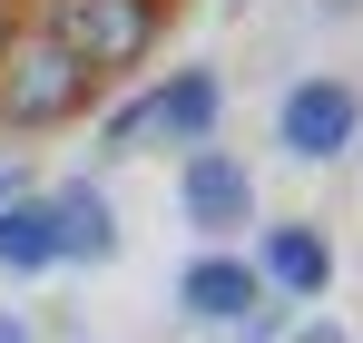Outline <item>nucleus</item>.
Here are the masks:
<instances>
[{"label": "nucleus", "instance_id": "nucleus-14", "mask_svg": "<svg viewBox=\"0 0 363 343\" xmlns=\"http://www.w3.org/2000/svg\"><path fill=\"white\" fill-rule=\"evenodd\" d=\"M10 40H20V20H10V0H0V50H10Z\"/></svg>", "mask_w": 363, "mask_h": 343}, {"label": "nucleus", "instance_id": "nucleus-5", "mask_svg": "<svg viewBox=\"0 0 363 343\" xmlns=\"http://www.w3.org/2000/svg\"><path fill=\"white\" fill-rule=\"evenodd\" d=\"M177 314H196V324H236V334H255V343L285 324V304L255 285L245 245H206V255H186V275H177Z\"/></svg>", "mask_w": 363, "mask_h": 343}, {"label": "nucleus", "instance_id": "nucleus-7", "mask_svg": "<svg viewBox=\"0 0 363 343\" xmlns=\"http://www.w3.org/2000/svg\"><path fill=\"white\" fill-rule=\"evenodd\" d=\"M138 118H147V137H167V147H216V118H226L216 59H186L157 89H138Z\"/></svg>", "mask_w": 363, "mask_h": 343}, {"label": "nucleus", "instance_id": "nucleus-12", "mask_svg": "<svg viewBox=\"0 0 363 343\" xmlns=\"http://www.w3.org/2000/svg\"><path fill=\"white\" fill-rule=\"evenodd\" d=\"M0 343H40V324H30L20 304H0Z\"/></svg>", "mask_w": 363, "mask_h": 343}, {"label": "nucleus", "instance_id": "nucleus-1", "mask_svg": "<svg viewBox=\"0 0 363 343\" xmlns=\"http://www.w3.org/2000/svg\"><path fill=\"white\" fill-rule=\"evenodd\" d=\"M99 108V79L60 50V40H10L0 50V128H69Z\"/></svg>", "mask_w": 363, "mask_h": 343}, {"label": "nucleus", "instance_id": "nucleus-2", "mask_svg": "<svg viewBox=\"0 0 363 343\" xmlns=\"http://www.w3.org/2000/svg\"><path fill=\"white\" fill-rule=\"evenodd\" d=\"M40 40H60V50L108 89L118 69H138V59L157 50V0H50Z\"/></svg>", "mask_w": 363, "mask_h": 343}, {"label": "nucleus", "instance_id": "nucleus-11", "mask_svg": "<svg viewBox=\"0 0 363 343\" xmlns=\"http://www.w3.org/2000/svg\"><path fill=\"white\" fill-rule=\"evenodd\" d=\"M20 196H40V186H30V167H20V157H0V206H20Z\"/></svg>", "mask_w": 363, "mask_h": 343}, {"label": "nucleus", "instance_id": "nucleus-3", "mask_svg": "<svg viewBox=\"0 0 363 343\" xmlns=\"http://www.w3.org/2000/svg\"><path fill=\"white\" fill-rule=\"evenodd\" d=\"M354 137H363V89L334 79V69H314V79H295V89L275 99V147H285L295 167H334Z\"/></svg>", "mask_w": 363, "mask_h": 343}, {"label": "nucleus", "instance_id": "nucleus-6", "mask_svg": "<svg viewBox=\"0 0 363 343\" xmlns=\"http://www.w3.org/2000/svg\"><path fill=\"white\" fill-rule=\"evenodd\" d=\"M255 285L275 294V304H324L334 294V235L314 226V216H275V226H255Z\"/></svg>", "mask_w": 363, "mask_h": 343}, {"label": "nucleus", "instance_id": "nucleus-4", "mask_svg": "<svg viewBox=\"0 0 363 343\" xmlns=\"http://www.w3.org/2000/svg\"><path fill=\"white\" fill-rule=\"evenodd\" d=\"M177 216L206 245H236L245 226H265V186H255V167H245L236 147H186L177 167Z\"/></svg>", "mask_w": 363, "mask_h": 343}, {"label": "nucleus", "instance_id": "nucleus-13", "mask_svg": "<svg viewBox=\"0 0 363 343\" xmlns=\"http://www.w3.org/2000/svg\"><path fill=\"white\" fill-rule=\"evenodd\" d=\"M295 343H354V334H344V324H334V314H314V324H304Z\"/></svg>", "mask_w": 363, "mask_h": 343}, {"label": "nucleus", "instance_id": "nucleus-9", "mask_svg": "<svg viewBox=\"0 0 363 343\" xmlns=\"http://www.w3.org/2000/svg\"><path fill=\"white\" fill-rule=\"evenodd\" d=\"M0 275H10V285H30V275H60V245H50V206H40V196L0 206Z\"/></svg>", "mask_w": 363, "mask_h": 343}, {"label": "nucleus", "instance_id": "nucleus-10", "mask_svg": "<svg viewBox=\"0 0 363 343\" xmlns=\"http://www.w3.org/2000/svg\"><path fill=\"white\" fill-rule=\"evenodd\" d=\"M138 147H147V118H138V99H128V108L99 118V157H138Z\"/></svg>", "mask_w": 363, "mask_h": 343}, {"label": "nucleus", "instance_id": "nucleus-8", "mask_svg": "<svg viewBox=\"0 0 363 343\" xmlns=\"http://www.w3.org/2000/svg\"><path fill=\"white\" fill-rule=\"evenodd\" d=\"M40 206H50V245H60V265H118V206H108V186L99 176H60V186H40Z\"/></svg>", "mask_w": 363, "mask_h": 343}]
</instances>
